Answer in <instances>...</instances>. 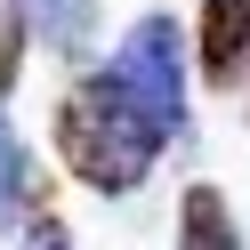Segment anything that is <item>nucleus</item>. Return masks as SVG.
<instances>
[{
  "instance_id": "f257e3e1",
  "label": "nucleus",
  "mask_w": 250,
  "mask_h": 250,
  "mask_svg": "<svg viewBox=\"0 0 250 250\" xmlns=\"http://www.w3.org/2000/svg\"><path fill=\"white\" fill-rule=\"evenodd\" d=\"M169 137L146 121V105L105 73H81V81L57 97V162L89 186V194H137L153 178Z\"/></svg>"
},
{
  "instance_id": "f03ea898",
  "label": "nucleus",
  "mask_w": 250,
  "mask_h": 250,
  "mask_svg": "<svg viewBox=\"0 0 250 250\" xmlns=\"http://www.w3.org/2000/svg\"><path fill=\"white\" fill-rule=\"evenodd\" d=\"M113 81L146 105V121L162 137H186V33L169 17H137L129 41L113 57Z\"/></svg>"
},
{
  "instance_id": "7ed1b4c3",
  "label": "nucleus",
  "mask_w": 250,
  "mask_h": 250,
  "mask_svg": "<svg viewBox=\"0 0 250 250\" xmlns=\"http://www.w3.org/2000/svg\"><path fill=\"white\" fill-rule=\"evenodd\" d=\"M194 49H202V81L210 89H242L250 81V0H202Z\"/></svg>"
},
{
  "instance_id": "20e7f679",
  "label": "nucleus",
  "mask_w": 250,
  "mask_h": 250,
  "mask_svg": "<svg viewBox=\"0 0 250 250\" xmlns=\"http://www.w3.org/2000/svg\"><path fill=\"white\" fill-rule=\"evenodd\" d=\"M24 17V33L41 41V49H57L65 65H81L89 49H97V0H8Z\"/></svg>"
},
{
  "instance_id": "39448f33",
  "label": "nucleus",
  "mask_w": 250,
  "mask_h": 250,
  "mask_svg": "<svg viewBox=\"0 0 250 250\" xmlns=\"http://www.w3.org/2000/svg\"><path fill=\"white\" fill-rule=\"evenodd\" d=\"M49 210V178H33V153L24 137L0 121V234H24V218Z\"/></svg>"
},
{
  "instance_id": "423d86ee",
  "label": "nucleus",
  "mask_w": 250,
  "mask_h": 250,
  "mask_svg": "<svg viewBox=\"0 0 250 250\" xmlns=\"http://www.w3.org/2000/svg\"><path fill=\"white\" fill-rule=\"evenodd\" d=\"M178 250H242V226H234V210H226L218 186H186V202H178Z\"/></svg>"
},
{
  "instance_id": "0eeeda50",
  "label": "nucleus",
  "mask_w": 250,
  "mask_h": 250,
  "mask_svg": "<svg viewBox=\"0 0 250 250\" xmlns=\"http://www.w3.org/2000/svg\"><path fill=\"white\" fill-rule=\"evenodd\" d=\"M24 17L17 8H0V105H8V89H17V73H24Z\"/></svg>"
},
{
  "instance_id": "6e6552de",
  "label": "nucleus",
  "mask_w": 250,
  "mask_h": 250,
  "mask_svg": "<svg viewBox=\"0 0 250 250\" xmlns=\"http://www.w3.org/2000/svg\"><path fill=\"white\" fill-rule=\"evenodd\" d=\"M17 250H73V234H65V218H57V210H33Z\"/></svg>"
}]
</instances>
